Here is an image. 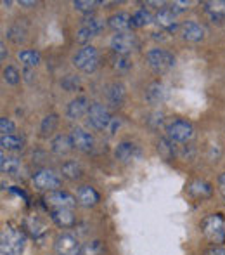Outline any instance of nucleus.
I'll return each mask as SVG.
<instances>
[{"mask_svg":"<svg viewBox=\"0 0 225 255\" xmlns=\"http://www.w3.org/2000/svg\"><path fill=\"white\" fill-rule=\"evenodd\" d=\"M201 231L205 238L213 245H222L225 242V219L222 214H210L203 219Z\"/></svg>","mask_w":225,"mask_h":255,"instance_id":"nucleus-2","label":"nucleus"},{"mask_svg":"<svg viewBox=\"0 0 225 255\" xmlns=\"http://www.w3.org/2000/svg\"><path fill=\"white\" fill-rule=\"evenodd\" d=\"M219 191L225 200V172L224 174H220V177H219Z\"/></svg>","mask_w":225,"mask_h":255,"instance_id":"nucleus-43","label":"nucleus"},{"mask_svg":"<svg viewBox=\"0 0 225 255\" xmlns=\"http://www.w3.org/2000/svg\"><path fill=\"white\" fill-rule=\"evenodd\" d=\"M205 10L210 14V17L215 21L224 19L225 17V0H210V2H203Z\"/></svg>","mask_w":225,"mask_h":255,"instance_id":"nucleus-25","label":"nucleus"},{"mask_svg":"<svg viewBox=\"0 0 225 255\" xmlns=\"http://www.w3.org/2000/svg\"><path fill=\"white\" fill-rule=\"evenodd\" d=\"M57 125H59V117H57L56 113L47 115V117H45L44 120H42V124H40L42 135H44V137H47V135L54 134L56 128H57Z\"/></svg>","mask_w":225,"mask_h":255,"instance_id":"nucleus-29","label":"nucleus"},{"mask_svg":"<svg viewBox=\"0 0 225 255\" xmlns=\"http://www.w3.org/2000/svg\"><path fill=\"white\" fill-rule=\"evenodd\" d=\"M146 61L156 73H165V71H168L175 66L173 54L165 51V49H151L146 54Z\"/></svg>","mask_w":225,"mask_h":255,"instance_id":"nucleus-5","label":"nucleus"},{"mask_svg":"<svg viewBox=\"0 0 225 255\" xmlns=\"http://www.w3.org/2000/svg\"><path fill=\"white\" fill-rule=\"evenodd\" d=\"M152 21L151 12H148L146 9H139L137 12L132 14V26L134 28H142V26H148L149 23Z\"/></svg>","mask_w":225,"mask_h":255,"instance_id":"nucleus-30","label":"nucleus"},{"mask_svg":"<svg viewBox=\"0 0 225 255\" xmlns=\"http://www.w3.org/2000/svg\"><path fill=\"white\" fill-rule=\"evenodd\" d=\"M9 38L12 42H16V44H19V42H24L26 40V37H24V35H26V28H21V23H16L14 24L12 28H10L9 30Z\"/></svg>","mask_w":225,"mask_h":255,"instance_id":"nucleus-33","label":"nucleus"},{"mask_svg":"<svg viewBox=\"0 0 225 255\" xmlns=\"http://www.w3.org/2000/svg\"><path fill=\"white\" fill-rule=\"evenodd\" d=\"M0 168H2L3 174H9V175H19L21 172V161L14 156H5L2 154L0 156Z\"/></svg>","mask_w":225,"mask_h":255,"instance_id":"nucleus-26","label":"nucleus"},{"mask_svg":"<svg viewBox=\"0 0 225 255\" xmlns=\"http://www.w3.org/2000/svg\"><path fill=\"white\" fill-rule=\"evenodd\" d=\"M3 80H5L9 85H17L21 80L19 71H17L14 66H7L5 70H3Z\"/></svg>","mask_w":225,"mask_h":255,"instance_id":"nucleus-35","label":"nucleus"},{"mask_svg":"<svg viewBox=\"0 0 225 255\" xmlns=\"http://www.w3.org/2000/svg\"><path fill=\"white\" fill-rule=\"evenodd\" d=\"M108 24L116 33H128L132 28V16L127 12H116L108 19Z\"/></svg>","mask_w":225,"mask_h":255,"instance_id":"nucleus-16","label":"nucleus"},{"mask_svg":"<svg viewBox=\"0 0 225 255\" xmlns=\"http://www.w3.org/2000/svg\"><path fill=\"white\" fill-rule=\"evenodd\" d=\"M189 5H191V2H173L170 9L177 14V12H184V10H187Z\"/></svg>","mask_w":225,"mask_h":255,"instance_id":"nucleus-41","label":"nucleus"},{"mask_svg":"<svg viewBox=\"0 0 225 255\" xmlns=\"http://www.w3.org/2000/svg\"><path fill=\"white\" fill-rule=\"evenodd\" d=\"M104 254V243L101 240H92L81 247V255H102Z\"/></svg>","mask_w":225,"mask_h":255,"instance_id":"nucleus-31","label":"nucleus"},{"mask_svg":"<svg viewBox=\"0 0 225 255\" xmlns=\"http://www.w3.org/2000/svg\"><path fill=\"white\" fill-rule=\"evenodd\" d=\"M70 137H71V142H73V148L78 149V151L88 153L94 149V135L85 130V128H80V127L73 128Z\"/></svg>","mask_w":225,"mask_h":255,"instance_id":"nucleus-10","label":"nucleus"},{"mask_svg":"<svg viewBox=\"0 0 225 255\" xmlns=\"http://www.w3.org/2000/svg\"><path fill=\"white\" fill-rule=\"evenodd\" d=\"M113 68L118 71H128L132 68V61L128 59V56H114L113 57Z\"/></svg>","mask_w":225,"mask_h":255,"instance_id":"nucleus-36","label":"nucleus"},{"mask_svg":"<svg viewBox=\"0 0 225 255\" xmlns=\"http://www.w3.org/2000/svg\"><path fill=\"white\" fill-rule=\"evenodd\" d=\"M56 255H81V245L78 238L71 233H63L56 238Z\"/></svg>","mask_w":225,"mask_h":255,"instance_id":"nucleus-9","label":"nucleus"},{"mask_svg":"<svg viewBox=\"0 0 225 255\" xmlns=\"http://www.w3.org/2000/svg\"><path fill=\"white\" fill-rule=\"evenodd\" d=\"M205 255H225V249H224V247H220V245H213V247H210V249L206 250Z\"/></svg>","mask_w":225,"mask_h":255,"instance_id":"nucleus-42","label":"nucleus"},{"mask_svg":"<svg viewBox=\"0 0 225 255\" xmlns=\"http://www.w3.org/2000/svg\"><path fill=\"white\" fill-rule=\"evenodd\" d=\"M99 200H101V196H99V193L95 191V188H92V186L85 184L76 189V202L78 205H81V207H85V208L95 207V205L99 203Z\"/></svg>","mask_w":225,"mask_h":255,"instance_id":"nucleus-14","label":"nucleus"},{"mask_svg":"<svg viewBox=\"0 0 225 255\" xmlns=\"http://www.w3.org/2000/svg\"><path fill=\"white\" fill-rule=\"evenodd\" d=\"M17 59H19L26 68H35L38 63H40L42 56L38 51H33V49H24V51H19V54H17Z\"/></svg>","mask_w":225,"mask_h":255,"instance_id":"nucleus-28","label":"nucleus"},{"mask_svg":"<svg viewBox=\"0 0 225 255\" xmlns=\"http://www.w3.org/2000/svg\"><path fill=\"white\" fill-rule=\"evenodd\" d=\"M0 49H2V59H5V45H3V44H0Z\"/></svg>","mask_w":225,"mask_h":255,"instance_id":"nucleus-45","label":"nucleus"},{"mask_svg":"<svg viewBox=\"0 0 225 255\" xmlns=\"http://www.w3.org/2000/svg\"><path fill=\"white\" fill-rule=\"evenodd\" d=\"M90 101H88L85 96H80V98L73 99L70 104H68V117L71 118V120H80V118H83L85 115H88V110H90Z\"/></svg>","mask_w":225,"mask_h":255,"instance_id":"nucleus-13","label":"nucleus"},{"mask_svg":"<svg viewBox=\"0 0 225 255\" xmlns=\"http://www.w3.org/2000/svg\"><path fill=\"white\" fill-rule=\"evenodd\" d=\"M44 202L51 210H57V208H73L76 205V196L70 195L68 191L63 189H56V191L45 193L44 195Z\"/></svg>","mask_w":225,"mask_h":255,"instance_id":"nucleus-8","label":"nucleus"},{"mask_svg":"<svg viewBox=\"0 0 225 255\" xmlns=\"http://www.w3.org/2000/svg\"><path fill=\"white\" fill-rule=\"evenodd\" d=\"M158 151L163 158H165V160H170V158L175 154L173 142L168 141V139H159L158 141Z\"/></svg>","mask_w":225,"mask_h":255,"instance_id":"nucleus-32","label":"nucleus"},{"mask_svg":"<svg viewBox=\"0 0 225 255\" xmlns=\"http://www.w3.org/2000/svg\"><path fill=\"white\" fill-rule=\"evenodd\" d=\"M51 149L56 154H68L71 149H73L71 137H70V135H64V134L56 135V137L51 141Z\"/></svg>","mask_w":225,"mask_h":255,"instance_id":"nucleus-23","label":"nucleus"},{"mask_svg":"<svg viewBox=\"0 0 225 255\" xmlns=\"http://www.w3.org/2000/svg\"><path fill=\"white\" fill-rule=\"evenodd\" d=\"M83 26H87L88 30L92 31L94 35H99L102 31V28H104V24H102L101 19H97V17L94 16H87L83 19Z\"/></svg>","mask_w":225,"mask_h":255,"instance_id":"nucleus-34","label":"nucleus"},{"mask_svg":"<svg viewBox=\"0 0 225 255\" xmlns=\"http://www.w3.org/2000/svg\"><path fill=\"white\" fill-rule=\"evenodd\" d=\"M24 228L28 229V233H30L35 240H40L42 236H45V233H47V226H45V222L42 221L38 215L28 217L26 221H24Z\"/></svg>","mask_w":225,"mask_h":255,"instance_id":"nucleus-19","label":"nucleus"},{"mask_svg":"<svg viewBox=\"0 0 225 255\" xmlns=\"http://www.w3.org/2000/svg\"><path fill=\"white\" fill-rule=\"evenodd\" d=\"M180 31H182V38L187 42H201L205 38L206 31H205V26L199 24L198 21H185L184 24L180 26Z\"/></svg>","mask_w":225,"mask_h":255,"instance_id":"nucleus-12","label":"nucleus"},{"mask_svg":"<svg viewBox=\"0 0 225 255\" xmlns=\"http://www.w3.org/2000/svg\"><path fill=\"white\" fill-rule=\"evenodd\" d=\"M73 64L83 73H94L99 66V52L94 45H83L76 56L73 57Z\"/></svg>","mask_w":225,"mask_h":255,"instance_id":"nucleus-3","label":"nucleus"},{"mask_svg":"<svg viewBox=\"0 0 225 255\" xmlns=\"http://www.w3.org/2000/svg\"><path fill=\"white\" fill-rule=\"evenodd\" d=\"M92 37H95V35L92 33V31L88 30L87 26H83V24H81V28L76 31V40L80 42V44H87V42L90 40Z\"/></svg>","mask_w":225,"mask_h":255,"instance_id":"nucleus-40","label":"nucleus"},{"mask_svg":"<svg viewBox=\"0 0 225 255\" xmlns=\"http://www.w3.org/2000/svg\"><path fill=\"white\" fill-rule=\"evenodd\" d=\"M21 5H26V7H35L37 5V2H26V0H21Z\"/></svg>","mask_w":225,"mask_h":255,"instance_id":"nucleus-44","label":"nucleus"},{"mask_svg":"<svg viewBox=\"0 0 225 255\" xmlns=\"http://www.w3.org/2000/svg\"><path fill=\"white\" fill-rule=\"evenodd\" d=\"M135 45H137L135 37L130 33H116L111 38V49L118 56H128L135 49Z\"/></svg>","mask_w":225,"mask_h":255,"instance_id":"nucleus-11","label":"nucleus"},{"mask_svg":"<svg viewBox=\"0 0 225 255\" xmlns=\"http://www.w3.org/2000/svg\"><path fill=\"white\" fill-rule=\"evenodd\" d=\"M31 181H33L35 188L45 193L56 191V189H59L61 184H63L61 177L54 170H51V168H38L33 174V177H31Z\"/></svg>","mask_w":225,"mask_h":255,"instance_id":"nucleus-4","label":"nucleus"},{"mask_svg":"<svg viewBox=\"0 0 225 255\" xmlns=\"http://www.w3.org/2000/svg\"><path fill=\"white\" fill-rule=\"evenodd\" d=\"M175 16H177V14H175L173 10L170 9V7H163V9L158 10L154 21L163 28V30L173 31L175 28H177V21H175Z\"/></svg>","mask_w":225,"mask_h":255,"instance_id":"nucleus-18","label":"nucleus"},{"mask_svg":"<svg viewBox=\"0 0 225 255\" xmlns=\"http://www.w3.org/2000/svg\"><path fill=\"white\" fill-rule=\"evenodd\" d=\"M166 135L171 142H187L194 137V127L187 120H173L166 127Z\"/></svg>","mask_w":225,"mask_h":255,"instance_id":"nucleus-7","label":"nucleus"},{"mask_svg":"<svg viewBox=\"0 0 225 255\" xmlns=\"http://www.w3.org/2000/svg\"><path fill=\"white\" fill-rule=\"evenodd\" d=\"M87 120H88V124H90L94 128H97V130H106V132H108V128L111 127V124H113L114 118L111 117V113H109V110L104 106V104L94 103L90 106V110H88Z\"/></svg>","mask_w":225,"mask_h":255,"instance_id":"nucleus-6","label":"nucleus"},{"mask_svg":"<svg viewBox=\"0 0 225 255\" xmlns=\"http://www.w3.org/2000/svg\"><path fill=\"white\" fill-rule=\"evenodd\" d=\"M61 174H63V177L68 179V181H78V179L83 175V168H81V165L78 163V161L70 160V161H66V163H63Z\"/></svg>","mask_w":225,"mask_h":255,"instance_id":"nucleus-20","label":"nucleus"},{"mask_svg":"<svg viewBox=\"0 0 225 255\" xmlns=\"http://www.w3.org/2000/svg\"><path fill=\"white\" fill-rule=\"evenodd\" d=\"M187 191L191 193L194 198L205 200V198H208V196L212 195L213 189H212V186H210L206 181H199V179H198V181H192L191 184H189Z\"/></svg>","mask_w":225,"mask_h":255,"instance_id":"nucleus-24","label":"nucleus"},{"mask_svg":"<svg viewBox=\"0 0 225 255\" xmlns=\"http://www.w3.org/2000/svg\"><path fill=\"white\" fill-rule=\"evenodd\" d=\"M163 98H165V87L159 82H152L146 91V99L151 104H158L163 101Z\"/></svg>","mask_w":225,"mask_h":255,"instance_id":"nucleus-27","label":"nucleus"},{"mask_svg":"<svg viewBox=\"0 0 225 255\" xmlns=\"http://www.w3.org/2000/svg\"><path fill=\"white\" fill-rule=\"evenodd\" d=\"M114 156H116V160L127 163V161H132L139 156V148L134 144V142L123 141L116 146V149H114Z\"/></svg>","mask_w":225,"mask_h":255,"instance_id":"nucleus-17","label":"nucleus"},{"mask_svg":"<svg viewBox=\"0 0 225 255\" xmlns=\"http://www.w3.org/2000/svg\"><path fill=\"white\" fill-rule=\"evenodd\" d=\"M26 245V236L23 231L12 228L10 224L3 226L0 233V254L2 255H21Z\"/></svg>","mask_w":225,"mask_h":255,"instance_id":"nucleus-1","label":"nucleus"},{"mask_svg":"<svg viewBox=\"0 0 225 255\" xmlns=\"http://www.w3.org/2000/svg\"><path fill=\"white\" fill-rule=\"evenodd\" d=\"M0 132H2V135H9V134H14L16 132V125H14L12 120H9V118H0Z\"/></svg>","mask_w":225,"mask_h":255,"instance_id":"nucleus-39","label":"nucleus"},{"mask_svg":"<svg viewBox=\"0 0 225 255\" xmlns=\"http://www.w3.org/2000/svg\"><path fill=\"white\" fill-rule=\"evenodd\" d=\"M61 85H63L66 91L73 92L78 89V85H80V80H78V77H75V75H68V77H64V80L61 82Z\"/></svg>","mask_w":225,"mask_h":255,"instance_id":"nucleus-38","label":"nucleus"},{"mask_svg":"<svg viewBox=\"0 0 225 255\" xmlns=\"http://www.w3.org/2000/svg\"><path fill=\"white\" fill-rule=\"evenodd\" d=\"M95 5H99V2H88V0H75L73 2V7L76 10L83 14H92L95 9Z\"/></svg>","mask_w":225,"mask_h":255,"instance_id":"nucleus-37","label":"nucleus"},{"mask_svg":"<svg viewBox=\"0 0 225 255\" xmlns=\"http://www.w3.org/2000/svg\"><path fill=\"white\" fill-rule=\"evenodd\" d=\"M0 146L2 149L7 151H21L24 148V137H21L19 134H9L0 137Z\"/></svg>","mask_w":225,"mask_h":255,"instance_id":"nucleus-22","label":"nucleus"},{"mask_svg":"<svg viewBox=\"0 0 225 255\" xmlns=\"http://www.w3.org/2000/svg\"><path fill=\"white\" fill-rule=\"evenodd\" d=\"M51 217L59 228L70 229L76 224V217L73 214V208H57V210H51Z\"/></svg>","mask_w":225,"mask_h":255,"instance_id":"nucleus-15","label":"nucleus"},{"mask_svg":"<svg viewBox=\"0 0 225 255\" xmlns=\"http://www.w3.org/2000/svg\"><path fill=\"white\" fill-rule=\"evenodd\" d=\"M106 98H108V103L109 106L113 108H118L121 106V103H123L125 99V87L121 84H111L108 87V91H106Z\"/></svg>","mask_w":225,"mask_h":255,"instance_id":"nucleus-21","label":"nucleus"}]
</instances>
